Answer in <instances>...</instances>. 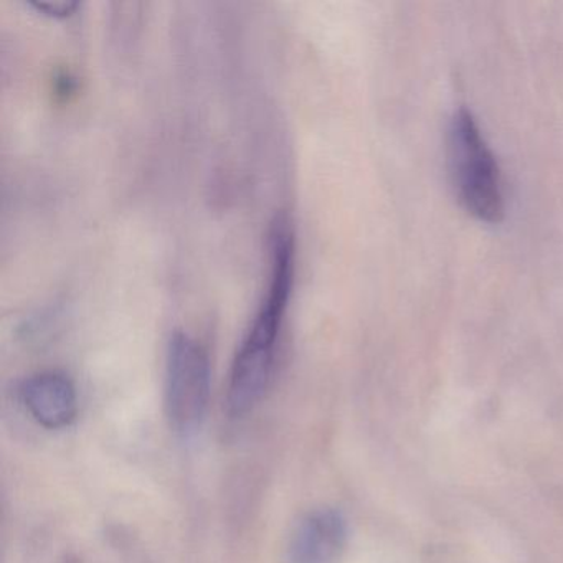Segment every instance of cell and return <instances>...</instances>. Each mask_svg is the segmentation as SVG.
<instances>
[{
	"label": "cell",
	"instance_id": "cell-2",
	"mask_svg": "<svg viewBox=\"0 0 563 563\" xmlns=\"http://www.w3.org/2000/svg\"><path fill=\"white\" fill-rule=\"evenodd\" d=\"M448 163L461 206L481 222L496 223L504 216L499 166L476 118L466 108L454 111L448 131Z\"/></svg>",
	"mask_w": 563,
	"mask_h": 563
},
{
	"label": "cell",
	"instance_id": "cell-3",
	"mask_svg": "<svg viewBox=\"0 0 563 563\" xmlns=\"http://www.w3.org/2000/svg\"><path fill=\"white\" fill-rule=\"evenodd\" d=\"M210 397L209 355L197 339L176 332L167 345L166 410L180 434H192L206 418Z\"/></svg>",
	"mask_w": 563,
	"mask_h": 563
},
{
	"label": "cell",
	"instance_id": "cell-1",
	"mask_svg": "<svg viewBox=\"0 0 563 563\" xmlns=\"http://www.w3.org/2000/svg\"><path fill=\"white\" fill-rule=\"evenodd\" d=\"M269 262L268 289L230 371L227 410L232 417H243L260 404L275 372L295 282V239L285 217H276L269 230Z\"/></svg>",
	"mask_w": 563,
	"mask_h": 563
},
{
	"label": "cell",
	"instance_id": "cell-4",
	"mask_svg": "<svg viewBox=\"0 0 563 563\" xmlns=\"http://www.w3.org/2000/svg\"><path fill=\"white\" fill-rule=\"evenodd\" d=\"M345 543V520L334 509L306 514L288 543L289 563H335Z\"/></svg>",
	"mask_w": 563,
	"mask_h": 563
},
{
	"label": "cell",
	"instance_id": "cell-5",
	"mask_svg": "<svg viewBox=\"0 0 563 563\" xmlns=\"http://www.w3.org/2000/svg\"><path fill=\"white\" fill-rule=\"evenodd\" d=\"M25 410L42 427L60 430L77 417V390L67 375L41 372L25 378L21 385Z\"/></svg>",
	"mask_w": 563,
	"mask_h": 563
},
{
	"label": "cell",
	"instance_id": "cell-6",
	"mask_svg": "<svg viewBox=\"0 0 563 563\" xmlns=\"http://www.w3.org/2000/svg\"><path fill=\"white\" fill-rule=\"evenodd\" d=\"M29 5L54 19L71 18L78 9V4L74 0H29Z\"/></svg>",
	"mask_w": 563,
	"mask_h": 563
}]
</instances>
